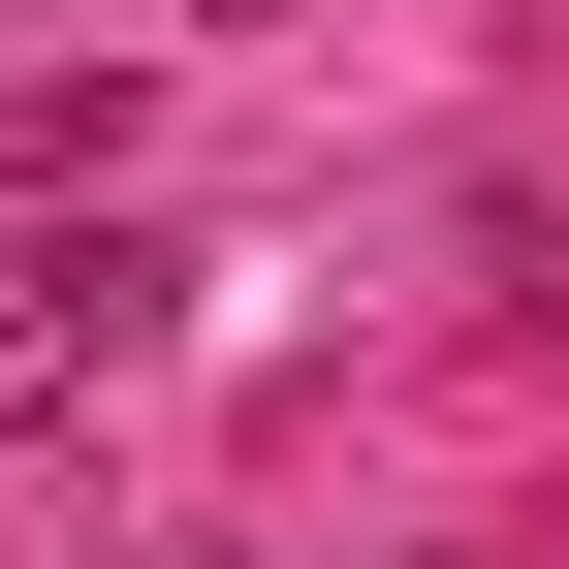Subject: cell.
<instances>
[{"instance_id":"1","label":"cell","mask_w":569,"mask_h":569,"mask_svg":"<svg viewBox=\"0 0 569 569\" xmlns=\"http://www.w3.org/2000/svg\"><path fill=\"white\" fill-rule=\"evenodd\" d=\"M159 317H190V253H159V222H32V253H0V411H96Z\"/></svg>"},{"instance_id":"2","label":"cell","mask_w":569,"mask_h":569,"mask_svg":"<svg viewBox=\"0 0 569 569\" xmlns=\"http://www.w3.org/2000/svg\"><path fill=\"white\" fill-rule=\"evenodd\" d=\"M190 569H222V538H190Z\"/></svg>"}]
</instances>
